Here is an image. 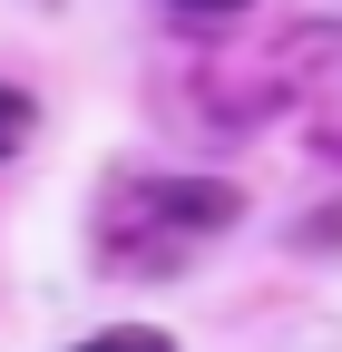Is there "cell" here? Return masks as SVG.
Instances as JSON below:
<instances>
[{"label":"cell","mask_w":342,"mask_h":352,"mask_svg":"<svg viewBox=\"0 0 342 352\" xmlns=\"http://www.w3.org/2000/svg\"><path fill=\"white\" fill-rule=\"evenodd\" d=\"M186 20H225V10H244V0H176Z\"/></svg>","instance_id":"obj_3"},{"label":"cell","mask_w":342,"mask_h":352,"mask_svg":"<svg viewBox=\"0 0 342 352\" xmlns=\"http://www.w3.org/2000/svg\"><path fill=\"white\" fill-rule=\"evenodd\" d=\"M10 147H30V98L0 88V157H10Z\"/></svg>","instance_id":"obj_1"},{"label":"cell","mask_w":342,"mask_h":352,"mask_svg":"<svg viewBox=\"0 0 342 352\" xmlns=\"http://www.w3.org/2000/svg\"><path fill=\"white\" fill-rule=\"evenodd\" d=\"M78 352H166V333H98V342H78Z\"/></svg>","instance_id":"obj_2"}]
</instances>
